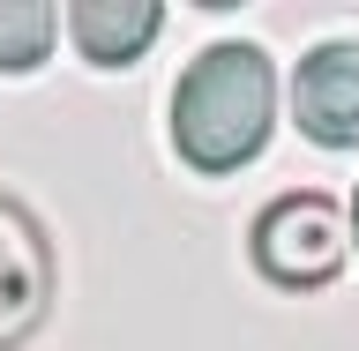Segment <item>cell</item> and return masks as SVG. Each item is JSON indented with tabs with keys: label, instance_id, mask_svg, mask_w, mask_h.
<instances>
[{
	"label": "cell",
	"instance_id": "3957f363",
	"mask_svg": "<svg viewBox=\"0 0 359 351\" xmlns=\"http://www.w3.org/2000/svg\"><path fill=\"white\" fill-rule=\"evenodd\" d=\"M45 307H53V247H45V224L22 202L0 195V351H15L22 336L38 329Z\"/></svg>",
	"mask_w": 359,
	"mask_h": 351
},
{
	"label": "cell",
	"instance_id": "6da1fadb",
	"mask_svg": "<svg viewBox=\"0 0 359 351\" xmlns=\"http://www.w3.org/2000/svg\"><path fill=\"white\" fill-rule=\"evenodd\" d=\"M277 75L262 45H210L172 90V150L195 172H240L269 142Z\"/></svg>",
	"mask_w": 359,
	"mask_h": 351
},
{
	"label": "cell",
	"instance_id": "277c9868",
	"mask_svg": "<svg viewBox=\"0 0 359 351\" xmlns=\"http://www.w3.org/2000/svg\"><path fill=\"white\" fill-rule=\"evenodd\" d=\"M292 112H299V128L322 150H352L359 142V45L352 38H330V45H314L307 60H299Z\"/></svg>",
	"mask_w": 359,
	"mask_h": 351
},
{
	"label": "cell",
	"instance_id": "7a4b0ae2",
	"mask_svg": "<svg viewBox=\"0 0 359 351\" xmlns=\"http://www.w3.org/2000/svg\"><path fill=\"white\" fill-rule=\"evenodd\" d=\"M344 209L330 195H277L255 217V269L285 291H314L344 269Z\"/></svg>",
	"mask_w": 359,
	"mask_h": 351
},
{
	"label": "cell",
	"instance_id": "5b68a950",
	"mask_svg": "<svg viewBox=\"0 0 359 351\" xmlns=\"http://www.w3.org/2000/svg\"><path fill=\"white\" fill-rule=\"evenodd\" d=\"M157 22H165L157 0H83V8H67V30L83 45V60H97V67L142 60L157 45Z\"/></svg>",
	"mask_w": 359,
	"mask_h": 351
},
{
	"label": "cell",
	"instance_id": "52a82bcc",
	"mask_svg": "<svg viewBox=\"0 0 359 351\" xmlns=\"http://www.w3.org/2000/svg\"><path fill=\"white\" fill-rule=\"evenodd\" d=\"M352 232H359V195H352Z\"/></svg>",
	"mask_w": 359,
	"mask_h": 351
},
{
	"label": "cell",
	"instance_id": "8992f818",
	"mask_svg": "<svg viewBox=\"0 0 359 351\" xmlns=\"http://www.w3.org/2000/svg\"><path fill=\"white\" fill-rule=\"evenodd\" d=\"M53 38H60V22H53L45 0H0V67H8V75L38 67L45 53H53Z\"/></svg>",
	"mask_w": 359,
	"mask_h": 351
}]
</instances>
